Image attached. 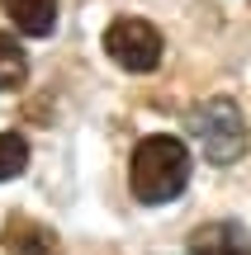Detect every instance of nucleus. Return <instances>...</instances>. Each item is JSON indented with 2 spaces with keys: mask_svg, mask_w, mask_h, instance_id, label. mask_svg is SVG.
<instances>
[{
  "mask_svg": "<svg viewBox=\"0 0 251 255\" xmlns=\"http://www.w3.org/2000/svg\"><path fill=\"white\" fill-rule=\"evenodd\" d=\"M128 184H133V199L147 203V208L180 199L190 184V146L171 132L142 137L133 146V161H128Z\"/></svg>",
  "mask_w": 251,
  "mask_h": 255,
  "instance_id": "nucleus-1",
  "label": "nucleus"
},
{
  "mask_svg": "<svg viewBox=\"0 0 251 255\" xmlns=\"http://www.w3.org/2000/svg\"><path fill=\"white\" fill-rule=\"evenodd\" d=\"M190 132L199 137V146L214 165H233L247 151V128H242V114H237L233 100H204L190 114Z\"/></svg>",
  "mask_w": 251,
  "mask_h": 255,
  "instance_id": "nucleus-2",
  "label": "nucleus"
},
{
  "mask_svg": "<svg viewBox=\"0 0 251 255\" xmlns=\"http://www.w3.org/2000/svg\"><path fill=\"white\" fill-rule=\"evenodd\" d=\"M104 52H109V62H119L123 71L142 76V71H157L161 66L166 43H161L157 24H147V19H138V14H123V19H114V24L104 28Z\"/></svg>",
  "mask_w": 251,
  "mask_h": 255,
  "instance_id": "nucleus-3",
  "label": "nucleus"
},
{
  "mask_svg": "<svg viewBox=\"0 0 251 255\" xmlns=\"http://www.w3.org/2000/svg\"><path fill=\"white\" fill-rule=\"evenodd\" d=\"M5 251L9 255H62V241H57L52 227L33 222L28 213H14L5 222Z\"/></svg>",
  "mask_w": 251,
  "mask_h": 255,
  "instance_id": "nucleus-4",
  "label": "nucleus"
},
{
  "mask_svg": "<svg viewBox=\"0 0 251 255\" xmlns=\"http://www.w3.org/2000/svg\"><path fill=\"white\" fill-rule=\"evenodd\" d=\"M185 255H251V237L237 222H209L190 237Z\"/></svg>",
  "mask_w": 251,
  "mask_h": 255,
  "instance_id": "nucleus-5",
  "label": "nucleus"
},
{
  "mask_svg": "<svg viewBox=\"0 0 251 255\" xmlns=\"http://www.w3.org/2000/svg\"><path fill=\"white\" fill-rule=\"evenodd\" d=\"M0 5L28 38H47L57 24V0H0Z\"/></svg>",
  "mask_w": 251,
  "mask_h": 255,
  "instance_id": "nucleus-6",
  "label": "nucleus"
},
{
  "mask_svg": "<svg viewBox=\"0 0 251 255\" xmlns=\"http://www.w3.org/2000/svg\"><path fill=\"white\" fill-rule=\"evenodd\" d=\"M28 76V57L9 33H0V90H19Z\"/></svg>",
  "mask_w": 251,
  "mask_h": 255,
  "instance_id": "nucleus-7",
  "label": "nucleus"
},
{
  "mask_svg": "<svg viewBox=\"0 0 251 255\" xmlns=\"http://www.w3.org/2000/svg\"><path fill=\"white\" fill-rule=\"evenodd\" d=\"M24 165H28V142L19 132H0V184L24 175Z\"/></svg>",
  "mask_w": 251,
  "mask_h": 255,
  "instance_id": "nucleus-8",
  "label": "nucleus"
}]
</instances>
